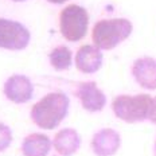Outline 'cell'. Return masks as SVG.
<instances>
[{"label":"cell","mask_w":156,"mask_h":156,"mask_svg":"<svg viewBox=\"0 0 156 156\" xmlns=\"http://www.w3.org/2000/svg\"><path fill=\"white\" fill-rule=\"evenodd\" d=\"M30 42V31L22 23L0 18V47L23 50Z\"/></svg>","instance_id":"5"},{"label":"cell","mask_w":156,"mask_h":156,"mask_svg":"<svg viewBox=\"0 0 156 156\" xmlns=\"http://www.w3.org/2000/svg\"><path fill=\"white\" fill-rule=\"evenodd\" d=\"M69 105L70 101L65 93H48L31 108V120L42 129H54L67 116Z\"/></svg>","instance_id":"1"},{"label":"cell","mask_w":156,"mask_h":156,"mask_svg":"<svg viewBox=\"0 0 156 156\" xmlns=\"http://www.w3.org/2000/svg\"><path fill=\"white\" fill-rule=\"evenodd\" d=\"M12 2H23V0H12Z\"/></svg>","instance_id":"18"},{"label":"cell","mask_w":156,"mask_h":156,"mask_svg":"<svg viewBox=\"0 0 156 156\" xmlns=\"http://www.w3.org/2000/svg\"><path fill=\"white\" fill-rule=\"evenodd\" d=\"M12 141V132L9 126L0 122V152L5 151Z\"/></svg>","instance_id":"14"},{"label":"cell","mask_w":156,"mask_h":156,"mask_svg":"<svg viewBox=\"0 0 156 156\" xmlns=\"http://www.w3.org/2000/svg\"><path fill=\"white\" fill-rule=\"evenodd\" d=\"M151 104L152 97L149 94H136V96L120 94L113 100L112 109L117 119L133 124L148 120Z\"/></svg>","instance_id":"3"},{"label":"cell","mask_w":156,"mask_h":156,"mask_svg":"<svg viewBox=\"0 0 156 156\" xmlns=\"http://www.w3.org/2000/svg\"><path fill=\"white\" fill-rule=\"evenodd\" d=\"M121 145L119 132L112 128L100 129L93 135L92 149L96 156H113Z\"/></svg>","instance_id":"8"},{"label":"cell","mask_w":156,"mask_h":156,"mask_svg":"<svg viewBox=\"0 0 156 156\" xmlns=\"http://www.w3.org/2000/svg\"><path fill=\"white\" fill-rule=\"evenodd\" d=\"M48 58H50L51 66H53L55 70L63 71V70H67L71 66V58H73V54H71V50L69 47L58 46L50 53Z\"/></svg>","instance_id":"13"},{"label":"cell","mask_w":156,"mask_h":156,"mask_svg":"<svg viewBox=\"0 0 156 156\" xmlns=\"http://www.w3.org/2000/svg\"><path fill=\"white\" fill-rule=\"evenodd\" d=\"M132 76L141 87L148 90L156 89V59L143 57L132 65Z\"/></svg>","instance_id":"9"},{"label":"cell","mask_w":156,"mask_h":156,"mask_svg":"<svg viewBox=\"0 0 156 156\" xmlns=\"http://www.w3.org/2000/svg\"><path fill=\"white\" fill-rule=\"evenodd\" d=\"M76 96L81 101L82 108L87 112H100L106 104L105 93L97 86L94 81L80 82L76 89Z\"/></svg>","instance_id":"6"},{"label":"cell","mask_w":156,"mask_h":156,"mask_svg":"<svg viewBox=\"0 0 156 156\" xmlns=\"http://www.w3.org/2000/svg\"><path fill=\"white\" fill-rule=\"evenodd\" d=\"M154 155L156 156V139H155V143H154Z\"/></svg>","instance_id":"17"},{"label":"cell","mask_w":156,"mask_h":156,"mask_svg":"<svg viewBox=\"0 0 156 156\" xmlns=\"http://www.w3.org/2000/svg\"><path fill=\"white\" fill-rule=\"evenodd\" d=\"M132 32V23L128 19L115 18L102 19L93 27L92 38L100 50H112L119 43L125 41Z\"/></svg>","instance_id":"2"},{"label":"cell","mask_w":156,"mask_h":156,"mask_svg":"<svg viewBox=\"0 0 156 156\" xmlns=\"http://www.w3.org/2000/svg\"><path fill=\"white\" fill-rule=\"evenodd\" d=\"M53 145L55 151L62 156H71L80 149L81 147V137L78 132L73 128L61 129L54 136Z\"/></svg>","instance_id":"11"},{"label":"cell","mask_w":156,"mask_h":156,"mask_svg":"<svg viewBox=\"0 0 156 156\" xmlns=\"http://www.w3.org/2000/svg\"><path fill=\"white\" fill-rule=\"evenodd\" d=\"M50 137L43 133H31L26 136L22 143V152L24 156H47L51 149Z\"/></svg>","instance_id":"12"},{"label":"cell","mask_w":156,"mask_h":156,"mask_svg":"<svg viewBox=\"0 0 156 156\" xmlns=\"http://www.w3.org/2000/svg\"><path fill=\"white\" fill-rule=\"evenodd\" d=\"M47 2H50V3H57V4H61V3H65V2H67V0H47Z\"/></svg>","instance_id":"16"},{"label":"cell","mask_w":156,"mask_h":156,"mask_svg":"<svg viewBox=\"0 0 156 156\" xmlns=\"http://www.w3.org/2000/svg\"><path fill=\"white\" fill-rule=\"evenodd\" d=\"M89 26V14L77 4L66 5L59 15V28L62 37L69 42L81 41L86 35Z\"/></svg>","instance_id":"4"},{"label":"cell","mask_w":156,"mask_h":156,"mask_svg":"<svg viewBox=\"0 0 156 156\" xmlns=\"http://www.w3.org/2000/svg\"><path fill=\"white\" fill-rule=\"evenodd\" d=\"M76 66L85 74H93L102 66V53L98 47L85 44L80 47L76 55Z\"/></svg>","instance_id":"10"},{"label":"cell","mask_w":156,"mask_h":156,"mask_svg":"<svg viewBox=\"0 0 156 156\" xmlns=\"http://www.w3.org/2000/svg\"><path fill=\"white\" fill-rule=\"evenodd\" d=\"M148 120L152 124L156 125V97H152V104H151V109H149Z\"/></svg>","instance_id":"15"},{"label":"cell","mask_w":156,"mask_h":156,"mask_svg":"<svg viewBox=\"0 0 156 156\" xmlns=\"http://www.w3.org/2000/svg\"><path fill=\"white\" fill-rule=\"evenodd\" d=\"M32 93H34V86L30 78L22 74H15L9 77L4 83L5 97L15 104H24L30 101Z\"/></svg>","instance_id":"7"}]
</instances>
